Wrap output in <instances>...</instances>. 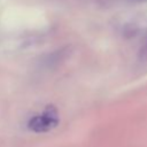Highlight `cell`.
<instances>
[{
    "label": "cell",
    "instance_id": "6da1fadb",
    "mask_svg": "<svg viewBox=\"0 0 147 147\" xmlns=\"http://www.w3.org/2000/svg\"><path fill=\"white\" fill-rule=\"evenodd\" d=\"M59 123L57 111L53 106H48L41 114L30 118L28 126L34 132H46L55 127Z\"/></svg>",
    "mask_w": 147,
    "mask_h": 147
},
{
    "label": "cell",
    "instance_id": "7a4b0ae2",
    "mask_svg": "<svg viewBox=\"0 0 147 147\" xmlns=\"http://www.w3.org/2000/svg\"><path fill=\"white\" fill-rule=\"evenodd\" d=\"M134 1H147V0H134Z\"/></svg>",
    "mask_w": 147,
    "mask_h": 147
}]
</instances>
